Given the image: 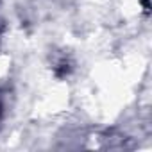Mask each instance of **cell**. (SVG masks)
<instances>
[{
	"label": "cell",
	"mask_w": 152,
	"mask_h": 152,
	"mask_svg": "<svg viewBox=\"0 0 152 152\" xmlns=\"http://www.w3.org/2000/svg\"><path fill=\"white\" fill-rule=\"evenodd\" d=\"M70 70H72L70 63H68V61H61V63L57 64V68H56V75H57V77H64V75L70 73Z\"/></svg>",
	"instance_id": "6da1fadb"
},
{
	"label": "cell",
	"mask_w": 152,
	"mask_h": 152,
	"mask_svg": "<svg viewBox=\"0 0 152 152\" xmlns=\"http://www.w3.org/2000/svg\"><path fill=\"white\" fill-rule=\"evenodd\" d=\"M141 4H143V9H145V13H148V0H141Z\"/></svg>",
	"instance_id": "7a4b0ae2"
},
{
	"label": "cell",
	"mask_w": 152,
	"mask_h": 152,
	"mask_svg": "<svg viewBox=\"0 0 152 152\" xmlns=\"http://www.w3.org/2000/svg\"><path fill=\"white\" fill-rule=\"evenodd\" d=\"M0 115H2V106H0Z\"/></svg>",
	"instance_id": "3957f363"
}]
</instances>
